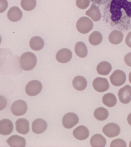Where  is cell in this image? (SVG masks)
<instances>
[{
	"label": "cell",
	"mask_w": 131,
	"mask_h": 147,
	"mask_svg": "<svg viewBox=\"0 0 131 147\" xmlns=\"http://www.w3.org/2000/svg\"><path fill=\"white\" fill-rule=\"evenodd\" d=\"M129 147H131V141L130 142Z\"/></svg>",
	"instance_id": "39"
},
{
	"label": "cell",
	"mask_w": 131,
	"mask_h": 147,
	"mask_svg": "<svg viewBox=\"0 0 131 147\" xmlns=\"http://www.w3.org/2000/svg\"><path fill=\"white\" fill-rule=\"evenodd\" d=\"M102 102L105 105L109 107H112L115 105L117 99L115 96L112 93H107L103 95Z\"/></svg>",
	"instance_id": "25"
},
{
	"label": "cell",
	"mask_w": 131,
	"mask_h": 147,
	"mask_svg": "<svg viewBox=\"0 0 131 147\" xmlns=\"http://www.w3.org/2000/svg\"><path fill=\"white\" fill-rule=\"evenodd\" d=\"M127 121L128 124L131 126V113L128 116Z\"/></svg>",
	"instance_id": "36"
},
{
	"label": "cell",
	"mask_w": 131,
	"mask_h": 147,
	"mask_svg": "<svg viewBox=\"0 0 131 147\" xmlns=\"http://www.w3.org/2000/svg\"><path fill=\"white\" fill-rule=\"evenodd\" d=\"M44 41L40 37H33L30 40L29 44L31 49L36 51L41 50L44 46Z\"/></svg>",
	"instance_id": "21"
},
{
	"label": "cell",
	"mask_w": 131,
	"mask_h": 147,
	"mask_svg": "<svg viewBox=\"0 0 131 147\" xmlns=\"http://www.w3.org/2000/svg\"><path fill=\"white\" fill-rule=\"evenodd\" d=\"M1 42H2V38H1V35H0V44H1Z\"/></svg>",
	"instance_id": "38"
},
{
	"label": "cell",
	"mask_w": 131,
	"mask_h": 147,
	"mask_svg": "<svg viewBox=\"0 0 131 147\" xmlns=\"http://www.w3.org/2000/svg\"><path fill=\"white\" fill-rule=\"evenodd\" d=\"M90 1L94 4L102 5L109 2L110 0H90Z\"/></svg>",
	"instance_id": "35"
},
{
	"label": "cell",
	"mask_w": 131,
	"mask_h": 147,
	"mask_svg": "<svg viewBox=\"0 0 131 147\" xmlns=\"http://www.w3.org/2000/svg\"><path fill=\"white\" fill-rule=\"evenodd\" d=\"M112 67L109 62L102 61L98 64L97 71L98 73L102 75L106 76L111 72Z\"/></svg>",
	"instance_id": "22"
},
{
	"label": "cell",
	"mask_w": 131,
	"mask_h": 147,
	"mask_svg": "<svg viewBox=\"0 0 131 147\" xmlns=\"http://www.w3.org/2000/svg\"><path fill=\"white\" fill-rule=\"evenodd\" d=\"M72 57V53L70 49L63 48L59 51L56 54V60L60 63H67Z\"/></svg>",
	"instance_id": "12"
},
{
	"label": "cell",
	"mask_w": 131,
	"mask_h": 147,
	"mask_svg": "<svg viewBox=\"0 0 131 147\" xmlns=\"http://www.w3.org/2000/svg\"><path fill=\"white\" fill-rule=\"evenodd\" d=\"M93 87L95 90L99 92H103L107 90L109 84L107 80L105 78H95L93 83Z\"/></svg>",
	"instance_id": "10"
},
{
	"label": "cell",
	"mask_w": 131,
	"mask_h": 147,
	"mask_svg": "<svg viewBox=\"0 0 131 147\" xmlns=\"http://www.w3.org/2000/svg\"><path fill=\"white\" fill-rule=\"evenodd\" d=\"M23 13L18 7H13L10 8L7 13L8 18L13 22H17L21 19Z\"/></svg>",
	"instance_id": "17"
},
{
	"label": "cell",
	"mask_w": 131,
	"mask_h": 147,
	"mask_svg": "<svg viewBox=\"0 0 131 147\" xmlns=\"http://www.w3.org/2000/svg\"><path fill=\"white\" fill-rule=\"evenodd\" d=\"M72 86L74 88L78 91L84 90L87 86V81L84 77L77 76L72 80Z\"/></svg>",
	"instance_id": "18"
},
{
	"label": "cell",
	"mask_w": 131,
	"mask_h": 147,
	"mask_svg": "<svg viewBox=\"0 0 131 147\" xmlns=\"http://www.w3.org/2000/svg\"><path fill=\"white\" fill-rule=\"evenodd\" d=\"M27 105L25 101L19 100L15 101L11 106L12 113L16 116L23 115L27 110Z\"/></svg>",
	"instance_id": "5"
},
{
	"label": "cell",
	"mask_w": 131,
	"mask_h": 147,
	"mask_svg": "<svg viewBox=\"0 0 131 147\" xmlns=\"http://www.w3.org/2000/svg\"><path fill=\"white\" fill-rule=\"evenodd\" d=\"M73 134L74 136L77 140H84L88 138L89 132L87 127L81 125L74 130Z\"/></svg>",
	"instance_id": "15"
},
{
	"label": "cell",
	"mask_w": 131,
	"mask_h": 147,
	"mask_svg": "<svg viewBox=\"0 0 131 147\" xmlns=\"http://www.w3.org/2000/svg\"><path fill=\"white\" fill-rule=\"evenodd\" d=\"M124 61L128 66L131 67V52L128 53L125 55L124 57Z\"/></svg>",
	"instance_id": "33"
},
{
	"label": "cell",
	"mask_w": 131,
	"mask_h": 147,
	"mask_svg": "<svg viewBox=\"0 0 131 147\" xmlns=\"http://www.w3.org/2000/svg\"><path fill=\"white\" fill-rule=\"evenodd\" d=\"M118 96L120 102L124 104H127L131 100V87L126 85L121 88L118 92Z\"/></svg>",
	"instance_id": "9"
},
{
	"label": "cell",
	"mask_w": 131,
	"mask_h": 147,
	"mask_svg": "<svg viewBox=\"0 0 131 147\" xmlns=\"http://www.w3.org/2000/svg\"><path fill=\"white\" fill-rule=\"evenodd\" d=\"M126 45L130 48H131V31L129 32L125 39Z\"/></svg>",
	"instance_id": "34"
},
{
	"label": "cell",
	"mask_w": 131,
	"mask_h": 147,
	"mask_svg": "<svg viewBox=\"0 0 131 147\" xmlns=\"http://www.w3.org/2000/svg\"><path fill=\"white\" fill-rule=\"evenodd\" d=\"M102 131L108 137L112 138L119 135L120 129L117 124L111 123L107 124L103 127Z\"/></svg>",
	"instance_id": "8"
},
{
	"label": "cell",
	"mask_w": 131,
	"mask_h": 147,
	"mask_svg": "<svg viewBox=\"0 0 131 147\" xmlns=\"http://www.w3.org/2000/svg\"><path fill=\"white\" fill-rule=\"evenodd\" d=\"M110 79L113 86L117 87L121 86L126 81V74L124 71L121 70H115L110 76Z\"/></svg>",
	"instance_id": "6"
},
{
	"label": "cell",
	"mask_w": 131,
	"mask_h": 147,
	"mask_svg": "<svg viewBox=\"0 0 131 147\" xmlns=\"http://www.w3.org/2000/svg\"><path fill=\"white\" fill-rule=\"evenodd\" d=\"M94 25L93 21L88 17H83L78 20L76 28L78 32L82 34H86L93 29Z\"/></svg>",
	"instance_id": "3"
},
{
	"label": "cell",
	"mask_w": 131,
	"mask_h": 147,
	"mask_svg": "<svg viewBox=\"0 0 131 147\" xmlns=\"http://www.w3.org/2000/svg\"><path fill=\"white\" fill-rule=\"evenodd\" d=\"M110 147H126V142L121 139H117L113 140L110 145Z\"/></svg>",
	"instance_id": "29"
},
{
	"label": "cell",
	"mask_w": 131,
	"mask_h": 147,
	"mask_svg": "<svg viewBox=\"0 0 131 147\" xmlns=\"http://www.w3.org/2000/svg\"><path fill=\"white\" fill-rule=\"evenodd\" d=\"M8 6L7 0H0V13L5 11Z\"/></svg>",
	"instance_id": "31"
},
{
	"label": "cell",
	"mask_w": 131,
	"mask_h": 147,
	"mask_svg": "<svg viewBox=\"0 0 131 147\" xmlns=\"http://www.w3.org/2000/svg\"><path fill=\"white\" fill-rule=\"evenodd\" d=\"M86 15L90 17L94 22L99 21L101 19V15L99 8L94 3L86 12Z\"/></svg>",
	"instance_id": "20"
},
{
	"label": "cell",
	"mask_w": 131,
	"mask_h": 147,
	"mask_svg": "<svg viewBox=\"0 0 131 147\" xmlns=\"http://www.w3.org/2000/svg\"><path fill=\"white\" fill-rule=\"evenodd\" d=\"M106 16L111 25L118 29H127L131 26V2L128 0H111L105 9Z\"/></svg>",
	"instance_id": "1"
},
{
	"label": "cell",
	"mask_w": 131,
	"mask_h": 147,
	"mask_svg": "<svg viewBox=\"0 0 131 147\" xmlns=\"http://www.w3.org/2000/svg\"><path fill=\"white\" fill-rule=\"evenodd\" d=\"M42 84L38 80H33L29 82L25 87V92L28 95L35 96L40 94L42 90Z\"/></svg>",
	"instance_id": "4"
},
{
	"label": "cell",
	"mask_w": 131,
	"mask_h": 147,
	"mask_svg": "<svg viewBox=\"0 0 131 147\" xmlns=\"http://www.w3.org/2000/svg\"><path fill=\"white\" fill-rule=\"evenodd\" d=\"M16 129L21 134H26L29 131V123L27 119L20 118L16 123Z\"/></svg>",
	"instance_id": "14"
},
{
	"label": "cell",
	"mask_w": 131,
	"mask_h": 147,
	"mask_svg": "<svg viewBox=\"0 0 131 147\" xmlns=\"http://www.w3.org/2000/svg\"><path fill=\"white\" fill-rule=\"evenodd\" d=\"M90 1L89 0H76V5L79 9H85L89 6Z\"/></svg>",
	"instance_id": "30"
},
{
	"label": "cell",
	"mask_w": 131,
	"mask_h": 147,
	"mask_svg": "<svg viewBox=\"0 0 131 147\" xmlns=\"http://www.w3.org/2000/svg\"><path fill=\"white\" fill-rule=\"evenodd\" d=\"M90 144L93 147H104L106 144V140L101 134H95L91 138Z\"/></svg>",
	"instance_id": "19"
},
{
	"label": "cell",
	"mask_w": 131,
	"mask_h": 147,
	"mask_svg": "<svg viewBox=\"0 0 131 147\" xmlns=\"http://www.w3.org/2000/svg\"><path fill=\"white\" fill-rule=\"evenodd\" d=\"M103 37L102 34L97 31L93 32L90 35L88 41L90 44L94 46L98 45L102 42Z\"/></svg>",
	"instance_id": "26"
},
{
	"label": "cell",
	"mask_w": 131,
	"mask_h": 147,
	"mask_svg": "<svg viewBox=\"0 0 131 147\" xmlns=\"http://www.w3.org/2000/svg\"><path fill=\"white\" fill-rule=\"evenodd\" d=\"M36 56L33 53L28 52L23 54L20 58L21 68L25 71H29L35 67L37 64Z\"/></svg>",
	"instance_id": "2"
},
{
	"label": "cell",
	"mask_w": 131,
	"mask_h": 147,
	"mask_svg": "<svg viewBox=\"0 0 131 147\" xmlns=\"http://www.w3.org/2000/svg\"><path fill=\"white\" fill-rule=\"evenodd\" d=\"M47 122L41 118L36 119L32 123V130L34 133L40 134L43 133L47 128Z\"/></svg>",
	"instance_id": "11"
},
{
	"label": "cell",
	"mask_w": 131,
	"mask_h": 147,
	"mask_svg": "<svg viewBox=\"0 0 131 147\" xmlns=\"http://www.w3.org/2000/svg\"><path fill=\"white\" fill-rule=\"evenodd\" d=\"M36 0H22L21 5L24 10L27 11H32L36 6Z\"/></svg>",
	"instance_id": "28"
},
{
	"label": "cell",
	"mask_w": 131,
	"mask_h": 147,
	"mask_svg": "<svg viewBox=\"0 0 131 147\" xmlns=\"http://www.w3.org/2000/svg\"><path fill=\"white\" fill-rule=\"evenodd\" d=\"M79 121V117L76 114L70 112L64 115L62 119V123L65 128L71 129L76 125Z\"/></svg>",
	"instance_id": "7"
},
{
	"label": "cell",
	"mask_w": 131,
	"mask_h": 147,
	"mask_svg": "<svg viewBox=\"0 0 131 147\" xmlns=\"http://www.w3.org/2000/svg\"><path fill=\"white\" fill-rule=\"evenodd\" d=\"M109 111L103 107H99L95 110L94 116L99 121H104L109 117Z\"/></svg>",
	"instance_id": "27"
},
{
	"label": "cell",
	"mask_w": 131,
	"mask_h": 147,
	"mask_svg": "<svg viewBox=\"0 0 131 147\" xmlns=\"http://www.w3.org/2000/svg\"><path fill=\"white\" fill-rule=\"evenodd\" d=\"M6 142L11 147H24L26 145V141L24 138L18 135L10 136Z\"/></svg>",
	"instance_id": "16"
},
{
	"label": "cell",
	"mask_w": 131,
	"mask_h": 147,
	"mask_svg": "<svg viewBox=\"0 0 131 147\" xmlns=\"http://www.w3.org/2000/svg\"><path fill=\"white\" fill-rule=\"evenodd\" d=\"M124 34L120 31H113L109 36V40L110 43L113 45H118L122 41Z\"/></svg>",
	"instance_id": "23"
},
{
	"label": "cell",
	"mask_w": 131,
	"mask_h": 147,
	"mask_svg": "<svg viewBox=\"0 0 131 147\" xmlns=\"http://www.w3.org/2000/svg\"><path fill=\"white\" fill-rule=\"evenodd\" d=\"M75 51L77 56L81 58L86 57L88 54V50L86 45L81 41L76 44L75 46Z\"/></svg>",
	"instance_id": "24"
},
{
	"label": "cell",
	"mask_w": 131,
	"mask_h": 147,
	"mask_svg": "<svg viewBox=\"0 0 131 147\" xmlns=\"http://www.w3.org/2000/svg\"><path fill=\"white\" fill-rule=\"evenodd\" d=\"M129 80L131 84V72H130L129 75Z\"/></svg>",
	"instance_id": "37"
},
{
	"label": "cell",
	"mask_w": 131,
	"mask_h": 147,
	"mask_svg": "<svg viewBox=\"0 0 131 147\" xmlns=\"http://www.w3.org/2000/svg\"><path fill=\"white\" fill-rule=\"evenodd\" d=\"M6 99L4 96L0 95V111L3 110L6 107L7 105Z\"/></svg>",
	"instance_id": "32"
},
{
	"label": "cell",
	"mask_w": 131,
	"mask_h": 147,
	"mask_svg": "<svg viewBox=\"0 0 131 147\" xmlns=\"http://www.w3.org/2000/svg\"><path fill=\"white\" fill-rule=\"evenodd\" d=\"M13 129V124L9 119H5L0 121V134L9 135L12 133Z\"/></svg>",
	"instance_id": "13"
}]
</instances>
